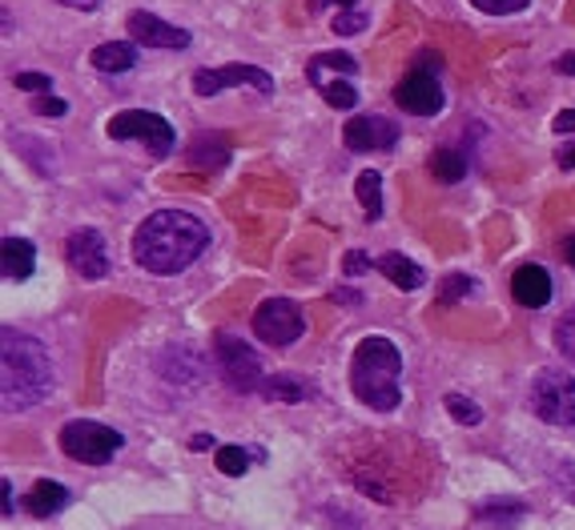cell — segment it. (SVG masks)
Instances as JSON below:
<instances>
[{
  "instance_id": "obj_1",
  "label": "cell",
  "mask_w": 575,
  "mask_h": 530,
  "mask_svg": "<svg viewBox=\"0 0 575 530\" xmlns=\"http://www.w3.org/2000/svg\"><path fill=\"white\" fill-rule=\"evenodd\" d=\"M210 249V229L181 210H157L133 234V258L150 273H181Z\"/></svg>"
},
{
  "instance_id": "obj_2",
  "label": "cell",
  "mask_w": 575,
  "mask_h": 530,
  "mask_svg": "<svg viewBox=\"0 0 575 530\" xmlns=\"http://www.w3.org/2000/svg\"><path fill=\"white\" fill-rule=\"evenodd\" d=\"M0 402L9 414L33 410L52 394V362L33 333L4 326L0 333Z\"/></svg>"
},
{
  "instance_id": "obj_3",
  "label": "cell",
  "mask_w": 575,
  "mask_h": 530,
  "mask_svg": "<svg viewBox=\"0 0 575 530\" xmlns=\"http://www.w3.org/2000/svg\"><path fill=\"white\" fill-rule=\"evenodd\" d=\"M402 354L399 345L390 342V338H383V333H371V338H363L359 342V350H354L351 358V390L354 398L363 402V407L371 410H395L402 398Z\"/></svg>"
},
{
  "instance_id": "obj_4",
  "label": "cell",
  "mask_w": 575,
  "mask_h": 530,
  "mask_svg": "<svg viewBox=\"0 0 575 530\" xmlns=\"http://www.w3.org/2000/svg\"><path fill=\"white\" fill-rule=\"evenodd\" d=\"M354 73H359V61L351 52H318L306 61V76L330 109H354L359 105V89L351 85Z\"/></svg>"
},
{
  "instance_id": "obj_5",
  "label": "cell",
  "mask_w": 575,
  "mask_h": 530,
  "mask_svg": "<svg viewBox=\"0 0 575 530\" xmlns=\"http://www.w3.org/2000/svg\"><path fill=\"white\" fill-rule=\"evenodd\" d=\"M61 450L73 462H85V467H105L117 450H121V434L113 426H101V422H89V419H77V422H64L61 426Z\"/></svg>"
},
{
  "instance_id": "obj_6",
  "label": "cell",
  "mask_w": 575,
  "mask_h": 530,
  "mask_svg": "<svg viewBox=\"0 0 575 530\" xmlns=\"http://www.w3.org/2000/svg\"><path fill=\"white\" fill-rule=\"evenodd\" d=\"M531 410L548 426H575V378L563 370H539L531 382Z\"/></svg>"
},
{
  "instance_id": "obj_7",
  "label": "cell",
  "mask_w": 575,
  "mask_h": 530,
  "mask_svg": "<svg viewBox=\"0 0 575 530\" xmlns=\"http://www.w3.org/2000/svg\"><path fill=\"white\" fill-rule=\"evenodd\" d=\"M435 61L438 64V52H419V64H414L411 73L402 76L399 85H395V105L414 117H435L443 109V85H438V76L426 69V64Z\"/></svg>"
},
{
  "instance_id": "obj_8",
  "label": "cell",
  "mask_w": 575,
  "mask_h": 530,
  "mask_svg": "<svg viewBox=\"0 0 575 530\" xmlns=\"http://www.w3.org/2000/svg\"><path fill=\"white\" fill-rule=\"evenodd\" d=\"M213 358H218V370L230 382V390H242V394H254L266 386L262 362L250 345L230 338V333H218V345H213Z\"/></svg>"
},
{
  "instance_id": "obj_9",
  "label": "cell",
  "mask_w": 575,
  "mask_h": 530,
  "mask_svg": "<svg viewBox=\"0 0 575 530\" xmlns=\"http://www.w3.org/2000/svg\"><path fill=\"white\" fill-rule=\"evenodd\" d=\"M113 141H145L153 157H165L174 149V125L165 121L162 113H145V109H126L109 121Z\"/></svg>"
},
{
  "instance_id": "obj_10",
  "label": "cell",
  "mask_w": 575,
  "mask_h": 530,
  "mask_svg": "<svg viewBox=\"0 0 575 530\" xmlns=\"http://www.w3.org/2000/svg\"><path fill=\"white\" fill-rule=\"evenodd\" d=\"M254 333L266 345H294L306 333V314L290 297H270L254 314Z\"/></svg>"
},
{
  "instance_id": "obj_11",
  "label": "cell",
  "mask_w": 575,
  "mask_h": 530,
  "mask_svg": "<svg viewBox=\"0 0 575 530\" xmlns=\"http://www.w3.org/2000/svg\"><path fill=\"white\" fill-rule=\"evenodd\" d=\"M234 85H250L270 97L274 93V76L266 73V69H254V64H225V69H198L193 73V89H198L201 97H213V93Z\"/></svg>"
},
{
  "instance_id": "obj_12",
  "label": "cell",
  "mask_w": 575,
  "mask_h": 530,
  "mask_svg": "<svg viewBox=\"0 0 575 530\" xmlns=\"http://www.w3.org/2000/svg\"><path fill=\"white\" fill-rule=\"evenodd\" d=\"M64 258H69V266H73L81 278H89V282H101V278L109 273V249H105V237H101L97 229H77V234H69Z\"/></svg>"
},
{
  "instance_id": "obj_13",
  "label": "cell",
  "mask_w": 575,
  "mask_h": 530,
  "mask_svg": "<svg viewBox=\"0 0 575 530\" xmlns=\"http://www.w3.org/2000/svg\"><path fill=\"white\" fill-rule=\"evenodd\" d=\"M395 141H399V125L387 117H354L342 129V145L351 153H383V149H395Z\"/></svg>"
},
{
  "instance_id": "obj_14",
  "label": "cell",
  "mask_w": 575,
  "mask_h": 530,
  "mask_svg": "<svg viewBox=\"0 0 575 530\" xmlns=\"http://www.w3.org/2000/svg\"><path fill=\"white\" fill-rule=\"evenodd\" d=\"M126 28H129V37L138 40V45H145V49H186L189 45L186 28L165 25L162 16H153V13H129Z\"/></svg>"
},
{
  "instance_id": "obj_15",
  "label": "cell",
  "mask_w": 575,
  "mask_h": 530,
  "mask_svg": "<svg viewBox=\"0 0 575 530\" xmlns=\"http://www.w3.org/2000/svg\"><path fill=\"white\" fill-rule=\"evenodd\" d=\"M512 294H515V302L519 306H527V309H539V306H548L551 302V273L543 270V266H519L515 270V278H512Z\"/></svg>"
},
{
  "instance_id": "obj_16",
  "label": "cell",
  "mask_w": 575,
  "mask_h": 530,
  "mask_svg": "<svg viewBox=\"0 0 575 530\" xmlns=\"http://www.w3.org/2000/svg\"><path fill=\"white\" fill-rule=\"evenodd\" d=\"M37 270V249L33 242L25 237H4V246H0V273H4V282H25L33 278Z\"/></svg>"
},
{
  "instance_id": "obj_17",
  "label": "cell",
  "mask_w": 575,
  "mask_h": 530,
  "mask_svg": "<svg viewBox=\"0 0 575 530\" xmlns=\"http://www.w3.org/2000/svg\"><path fill=\"white\" fill-rule=\"evenodd\" d=\"M89 61H93L97 73H129V69L138 64V45H129V40H109V45H97Z\"/></svg>"
},
{
  "instance_id": "obj_18",
  "label": "cell",
  "mask_w": 575,
  "mask_h": 530,
  "mask_svg": "<svg viewBox=\"0 0 575 530\" xmlns=\"http://www.w3.org/2000/svg\"><path fill=\"white\" fill-rule=\"evenodd\" d=\"M25 506H28V515H37V518H49V515H57V510H64V506H69V491H64L61 482H49V479H40L37 486H33V491H28Z\"/></svg>"
},
{
  "instance_id": "obj_19",
  "label": "cell",
  "mask_w": 575,
  "mask_h": 530,
  "mask_svg": "<svg viewBox=\"0 0 575 530\" xmlns=\"http://www.w3.org/2000/svg\"><path fill=\"white\" fill-rule=\"evenodd\" d=\"M375 270L387 273L390 285H399V290H419V285L426 282L423 270H419L411 258H402V254H383V258H375Z\"/></svg>"
},
{
  "instance_id": "obj_20",
  "label": "cell",
  "mask_w": 575,
  "mask_h": 530,
  "mask_svg": "<svg viewBox=\"0 0 575 530\" xmlns=\"http://www.w3.org/2000/svg\"><path fill=\"white\" fill-rule=\"evenodd\" d=\"M354 193H359V205L366 210V222H378V217H383V177H378L375 169L359 173Z\"/></svg>"
},
{
  "instance_id": "obj_21",
  "label": "cell",
  "mask_w": 575,
  "mask_h": 530,
  "mask_svg": "<svg viewBox=\"0 0 575 530\" xmlns=\"http://www.w3.org/2000/svg\"><path fill=\"white\" fill-rule=\"evenodd\" d=\"M431 173H435L443 186L463 181L467 177V153H459V149H438L435 157H431Z\"/></svg>"
},
{
  "instance_id": "obj_22",
  "label": "cell",
  "mask_w": 575,
  "mask_h": 530,
  "mask_svg": "<svg viewBox=\"0 0 575 530\" xmlns=\"http://www.w3.org/2000/svg\"><path fill=\"white\" fill-rule=\"evenodd\" d=\"M262 394L274 398V402H298V398H306V390H302V382H294L290 374H278V378H266Z\"/></svg>"
},
{
  "instance_id": "obj_23",
  "label": "cell",
  "mask_w": 575,
  "mask_h": 530,
  "mask_svg": "<svg viewBox=\"0 0 575 530\" xmlns=\"http://www.w3.org/2000/svg\"><path fill=\"white\" fill-rule=\"evenodd\" d=\"M213 462H218V470H222V474L238 479V474H246V467H250V455H246L242 446H218Z\"/></svg>"
},
{
  "instance_id": "obj_24",
  "label": "cell",
  "mask_w": 575,
  "mask_h": 530,
  "mask_svg": "<svg viewBox=\"0 0 575 530\" xmlns=\"http://www.w3.org/2000/svg\"><path fill=\"white\" fill-rule=\"evenodd\" d=\"M443 407L450 410V419L459 422V426H479L483 422V410L471 402V398H463V394H447L443 398Z\"/></svg>"
},
{
  "instance_id": "obj_25",
  "label": "cell",
  "mask_w": 575,
  "mask_h": 530,
  "mask_svg": "<svg viewBox=\"0 0 575 530\" xmlns=\"http://www.w3.org/2000/svg\"><path fill=\"white\" fill-rule=\"evenodd\" d=\"M555 345H560L563 358L575 362V309H572V314H563V318L555 321Z\"/></svg>"
},
{
  "instance_id": "obj_26",
  "label": "cell",
  "mask_w": 575,
  "mask_h": 530,
  "mask_svg": "<svg viewBox=\"0 0 575 530\" xmlns=\"http://www.w3.org/2000/svg\"><path fill=\"white\" fill-rule=\"evenodd\" d=\"M471 4L488 16H512V13H524L531 0H471Z\"/></svg>"
},
{
  "instance_id": "obj_27",
  "label": "cell",
  "mask_w": 575,
  "mask_h": 530,
  "mask_svg": "<svg viewBox=\"0 0 575 530\" xmlns=\"http://www.w3.org/2000/svg\"><path fill=\"white\" fill-rule=\"evenodd\" d=\"M363 25H371V21H366V13H354V9L335 13V21H330V28H335L338 37H354V33H363Z\"/></svg>"
},
{
  "instance_id": "obj_28",
  "label": "cell",
  "mask_w": 575,
  "mask_h": 530,
  "mask_svg": "<svg viewBox=\"0 0 575 530\" xmlns=\"http://www.w3.org/2000/svg\"><path fill=\"white\" fill-rule=\"evenodd\" d=\"M13 85H16V89H25V93H37V97H45V93L52 89V81H49L45 73H16V76H13Z\"/></svg>"
},
{
  "instance_id": "obj_29",
  "label": "cell",
  "mask_w": 575,
  "mask_h": 530,
  "mask_svg": "<svg viewBox=\"0 0 575 530\" xmlns=\"http://www.w3.org/2000/svg\"><path fill=\"white\" fill-rule=\"evenodd\" d=\"M33 113H37V117H64L69 105H64L61 97H33Z\"/></svg>"
},
{
  "instance_id": "obj_30",
  "label": "cell",
  "mask_w": 575,
  "mask_h": 530,
  "mask_svg": "<svg viewBox=\"0 0 575 530\" xmlns=\"http://www.w3.org/2000/svg\"><path fill=\"white\" fill-rule=\"evenodd\" d=\"M471 294V278H463V273H450L447 285H443V302H455V297Z\"/></svg>"
},
{
  "instance_id": "obj_31",
  "label": "cell",
  "mask_w": 575,
  "mask_h": 530,
  "mask_svg": "<svg viewBox=\"0 0 575 530\" xmlns=\"http://www.w3.org/2000/svg\"><path fill=\"white\" fill-rule=\"evenodd\" d=\"M363 270H375V261L366 258L363 249H351V254H347V278H359Z\"/></svg>"
},
{
  "instance_id": "obj_32",
  "label": "cell",
  "mask_w": 575,
  "mask_h": 530,
  "mask_svg": "<svg viewBox=\"0 0 575 530\" xmlns=\"http://www.w3.org/2000/svg\"><path fill=\"white\" fill-rule=\"evenodd\" d=\"M551 129L555 133H575V109H563V113H555V121H551Z\"/></svg>"
},
{
  "instance_id": "obj_33",
  "label": "cell",
  "mask_w": 575,
  "mask_h": 530,
  "mask_svg": "<svg viewBox=\"0 0 575 530\" xmlns=\"http://www.w3.org/2000/svg\"><path fill=\"white\" fill-rule=\"evenodd\" d=\"M555 161H560V169H575V141L572 145H563L560 153H555Z\"/></svg>"
},
{
  "instance_id": "obj_34",
  "label": "cell",
  "mask_w": 575,
  "mask_h": 530,
  "mask_svg": "<svg viewBox=\"0 0 575 530\" xmlns=\"http://www.w3.org/2000/svg\"><path fill=\"white\" fill-rule=\"evenodd\" d=\"M326 4H338V9H342V13H347V9H354V4H359V0H310V9H326Z\"/></svg>"
},
{
  "instance_id": "obj_35",
  "label": "cell",
  "mask_w": 575,
  "mask_h": 530,
  "mask_svg": "<svg viewBox=\"0 0 575 530\" xmlns=\"http://www.w3.org/2000/svg\"><path fill=\"white\" fill-rule=\"evenodd\" d=\"M555 73H575V52H563L560 61H555Z\"/></svg>"
},
{
  "instance_id": "obj_36",
  "label": "cell",
  "mask_w": 575,
  "mask_h": 530,
  "mask_svg": "<svg viewBox=\"0 0 575 530\" xmlns=\"http://www.w3.org/2000/svg\"><path fill=\"white\" fill-rule=\"evenodd\" d=\"M0 491H4V515H13V510H16V506H13V482L4 479V482H0Z\"/></svg>"
},
{
  "instance_id": "obj_37",
  "label": "cell",
  "mask_w": 575,
  "mask_h": 530,
  "mask_svg": "<svg viewBox=\"0 0 575 530\" xmlns=\"http://www.w3.org/2000/svg\"><path fill=\"white\" fill-rule=\"evenodd\" d=\"M560 249H563V258H567V261H572V266H575V234H567V237H563V242H560Z\"/></svg>"
},
{
  "instance_id": "obj_38",
  "label": "cell",
  "mask_w": 575,
  "mask_h": 530,
  "mask_svg": "<svg viewBox=\"0 0 575 530\" xmlns=\"http://www.w3.org/2000/svg\"><path fill=\"white\" fill-rule=\"evenodd\" d=\"M335 302H342V306H354V302H359V294H351V290H335Z\"/></svg>"
},
{
  "instance_id": "obj_39",
  "label": "cell",
  "mask_w": 575,
  "mask_h": 530,
  "mask_svg": "<svg viewBox=\"0 0 575 530\" xmlns=\"http://www.w3.org/2000/svg\"><path fill=\"white\" fill-rule=\"evenodd\" d=\"M61 4H69V9H85L89 13V9H97L101 0H61Z\"/></svg>"
},
{
  "instance_id": "obj_40",
  "label": "cell",
  "mask_w": 575,
  "mask_h": 530,
  "mask_svg": "<svg viewBox=\"0 0 575 530\" xmlns=\"http://www.w3.org/2000/svg\"><path fill=\"white\" fill-rule=\"evenodd\" d=\"M189 446H193V450H210L213 438H210V434H198V438H193V443H189Z\"/></svg>"
}]
</instances>
